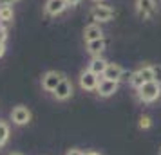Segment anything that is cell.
<instances>
[{
    "mask_svg": "<svg viewBox=\"0 0 161 155\" xmlns=\"http://www.w3.org/2000/svg\"><path fill=\"white\" fill-rule=\"evenodd\" d=\"M161 96V85L158 81H147L138 89V97L143 103H154Z\"/></svg>",
    "mask_w": 161,
    "mask_h": 155,
    "instance_id": "obj_1",
    "label": "cell"
},
{
    "mask_svg": "<svg viewBox=\"0 0 161 155\" xmlns=\"http://www.w3.org/2000/svg\"><path fill=\"white\" fill-rule=\"evenodd\" d=\"M136 15L141 20H150L158 13V4L156 0H136Z\"/></svg>",
    "mask_w": 161,
    "mask_h": 155,
    "instance_id": "obj_2",
    "label": "cell"
},
{
    "mask_svg": "<svg viewBox=\"0 0 161 155\" xmlns=\"http://www.w3.org/2000/svg\"><path fill=\"white\" fill-rule=\"evenodd\" d=\"M147 81H154L152 65H143L141 69H138L136 72H132V76H130V85L136 90H138L139 87H143Z\"/></svg>",
    "mask_w": 161,
    "mask_h": 155,
    "instance_id": "obj_3",
    "label": "cell"
},
{
    "mask_svg": "<svg viewBox=\"0 0 161 155\" xmlns=\"http://www.w3.org/2000/svg\"><path fill=\"white\" fill-rule=\"evenodd\" d=\"M114 15H116V11L110 6H103V4H96L89 11V16L96 22H110L114 18Z\"/></svg>",
    "mask_w": 161,
    "mask_h": 155,
    "instance_id": "obj_4",
    "label": "cell"
},
{
    "mask_svg": "<svg viewBox=\"0 0 161 155\" xmlns=\"http://www.w3.org/2000/svg\"><path fill=\"white\" fill-rule=\"evenodd\" d=\"M100 76L98 74H94L92 70H89V69H85V70H81L80 72V78H78V83H80V87L83 90H87V92H92V90L98 89V83H100Z\"/></svg>",
    "mask_w": 161,
    "mask_h": 155,
    "instance_id": "obj_5",
    "label": "cell"
},
{
    "mask_svg": "<svg viewBox=\"0 0 161 155\" xmlns=\"http://www.w3.org/2000/svg\"><path fill=\"white\" fill-rule=\"evenodd\" d=\"M62 80H64V74L62 72H58V70H47L42 76V89L45 92H54Z\"/></svg>",
    "mask_w": 161,
    "mask_h": 155,
    "instance_id": "obj_6",
    "label": "cell"
},
{
    "mask_svg": "<svg viewBox=\"0 0 161 155\" xmlns=\"http://www.w3.org/2000/svg\"><path fill=\"white\" fill-rule=\"evenodd\" d=\"M31 110L24 105H16L15 108L11 110V121L15 123L16 126H24V125H29L31 123Z\"/></svg>",
    "mask_w": 161,
    "mask_h": 155,
    "instance_id": "obj_7",
    "label": "cell"
},
{
    "mask_svg": "<svg viewBox=\"0 0 161 155\" xmlns=\"http://www.w3.org/2000/svg\"><path fill=\"white\" fill-rule=\"evenodd\" d=\"M73 92H74L73 81H71L69 78H65V76H64V80L60 81V85L56 87V90L53 92V96L56 97L58 101H67L69 97H73Z\"/></svg>",
    "mask_w": 161,
    "mask_h": 155,
    "instance_id": "obj_8",
    "label": "cell"
},
{
    "mask_svg": "<svg viewBox=\"0 0 161 155\" xmlns=\"http://www.w3.org/2000/svg\"><path fill=\"white\" fill-rule=\"evenodd\" d=\"M118 89H119V83L118 81H112V80H105V78H102L100 83H98L96 92H98L102 97H110V96H114V94L118 92Z\"/></svg>",
    "mask_w": 161,
    "mask_h": 155,
    "instance_id": "obj_9",
    "label": "cell"
},
{
    "mask_svg": "<svg viewBox=\"0 0 161 155\" xmlns=\"http://www.w3.org/2000/svg\"><path fill=\"white\" fill-rule=\"evenodd\" d=\"M127 72L123 70V67L119 65V63H109L107 69H105V72H103V78L105 80H112V81H123Z\"/></svg>",
    "mask_w": 161,
    "mask_h": 155,
    "instance_id": "obj_10",
    "label": "cell"
},
{
    "mask_svg": "<svg viewBox=\"0 0 161 155\" xmlns=\"http://www.w3.org/2000/svg\"><path fill=\"white\" fill-rule=\"evenodd\" d=\"M65 8H69L67 0H47L45 2V13L49 16H58L62 15Z\"/></svg>",
    "mask_w": 161,
    "mask_h": 155,
    "instance_id": "obj_11",
    "label": "cell"
},
{
    "mask_svg": "<svg viewBox=\"0 0 161 155\" xmlns=\"http://www.w3.org/2000/svg\"><path fill=\"white\" fill-rule=\"evenodd\" d=\"M103 38V29L100 27V23H89L85 25V29H83V40H85V44L87 42H92V40H100Z\"/></svg>",
    "mask_w": 161,
    "mask_h": 155,
    "instance_id": "obj_12",
    "label": "cell"
},
{
    "mask_svg": "<svg viewBox=\"0 0 161 155\" xmlns=\"http://www.w3.org/2000/svg\"><path fill=\"white\" fill-rule=\"evenodd\" d=\"M107 49V40L100 38V40H92L87 42V52L91 56H102V52Z\"/></svg>",
    "mask_w": 161,
    "mask_h": 155,
    "instance_id": "obj_13",
    "label": "cell"
},
{
    "mask_svg": "<svg viewBox=\"0 0 161 155\" xmlns=\"http://www.w3.org/2000/svg\"><path fill=\"white\" fill-rule=\"evenodd\" d=\"M107 65H109V61L105 58H102V56H92L91 63H89V70H92V72L98 74V76H103Z\"/></svg>",
    "mask_w": 161,
    "mask_h": 155,
    "instance_id": "obj_14",
    "label": "cell"
},
{
    "mask_svg": "<svg viewBox=\"0 0 161 155\" xmlns=\"http://www.w3.org/2000/svg\"><path fill=\"white\" fill-rule=\"evenodd\" d=\"M13 18H15L13 6H11V4H2V6H0V22H2V25L11 23L13 22Z\"/></svg>",
    "mask_w": 161,
    "mask_h": 155,
    "instance_id": "obj_15",
    "label": "cell"
},
{
    "mask_svg": "<svg viewBox=\"0 0 161 155\" xmlns=\"http://www.w3.org/2000/svg\"><path fill=\"white\" fill-rule=\"evenodd\" d=\"M9 141V125L0 119V146H4Z\"/></svg>",
    "mask_w": 161,
    "mask_h": 155,
    "instance_id": "obj_16",
    "label": "cell"
},
{
    "mask_svg": "<svg viewBox=\"0 0 161 155\" xmlns=\"http://www.w3.org/2000/svg\"><path fill=\"white\" fill-rule=\"evenodd\" d=\"M138 126L141 128V130H148V128L152 126V117H150V116H141Z\"/></svg>",
    "mask_w": 161,
    "mask_h": 155,
    "instance_id": "obj_17",
    "label": "cell"
},
{
    "mask_svg": "<svg viewBox=\"0 0 161 155\" xmlns=\"http://www.w3.org/2000/svg\"><path fill=\"white\" fill-rule=\"evenodd\" d=\"M152 74H154V81H158L161 85V65H152Z\"/></svg>",
    "mask_w": 161,
    "mask_h": 155,
    "instance_id": "obj_18",
    "label": "cell"
},
{
    "mask_svg": "<svg viewBox=\"0 0 161 155\" xmlns=\"http://www.w3.org/2000/svg\"><path fill=\"white\" fill-rule=\"evenodd\" d=\"M65 155H83V152H81L80 148H71V150H67Z\"/></svg>",
    "mask_w": 161,
    "mask_h": 155,
    "instance_id": "obj_19",
    "label": "cell"
},
{
    "mask_svg": "<svg viewBox=\"0 0 161 155\" xmlns=\"http://www.w3.org/2000/svg\"><path fill=\"white\" fill-rule=\"evenodd\" d=\"M80 2H81V0H67V4H69L71 8H74V6H78Z\"/></svg>",
    "mask_w": 161,
    "mask_h": 155,
    "instance_id": "obj_20",
    "label": "cell"
},
{
    "mask_svg": "<svg viewBox=\"0 0 161 155\" xmlns=\"http://www.w3.org/2000/svg\"><path fill=\"white\" fill-rule=\"evenodd\" d=\"M4 52H6V44H2V42H0V58L4 56Z\"/></svg>",
    "mask_w": 161,
    "mask_h": 155,
    "instance_id": "obj_21",
    "label": "cell"
},
{
    "mask_svg": "<svg viewBox=\"0 0 161 155\" xmlns=\"http://www.w3.org/2000/svg\"><path fill=\"white\" fill-rule=\"evenodd\" d=\"M83 155H102V153H98V152H94V150H89V152H85Z\"/></svg>",
    "mask_w": 161,
    "mask_h": 155,
    "instance_id": "obj_22",
    "label": "cell"
},
{
    "mask_svg": "<svg viewBox=\"0 0 161 155\" xmlns=\"http://www.w3.org/2000/svg\"><path fill=\"white\" fill-rule=\"evenodd\" d=\"M0 2H2V4H11V6H13V4L18 2V0H0Z\"/></svg>",
    "mask_w": 161,
    "mask_h": 155,
    "instance_id": "obj_23",
    "label": "cell"
},
{
    "mask_svg": "<svg viewBox=\"0 0 161 155\" xmlns=\"http://www.w3.org/2000/svg\"><path fill=\"white\" fill-rule=\"evenodd\" d=\"M9 155H22V153H20V152H11Z\"/></svg>",
    "mask_w": 161,
    "mask_h": 155,
    "instance_id": "obj_24",
    "label": "cell"
},
{
    "mask_svg": "<svg viewBox=\"0 0 161 155\" xmlns=\"http://www.w3.org/2000/svg\"><path fill=\"white\" fill-rule=\"evenodd\" d=\"M94 2H96V4H102L103 0H94Z\"/></svg>",
    "mask_w": 161,
    "mask_h": 155,
    "instance_id": "obj_25",
    "label": "cell"
},
{
    "mask_svg": "<svg viewBox=\"0 0 161 155\" xmlns=\"http://www.w3.org/2000/svg\"><path fill=\"white\" fill-rule=\"evenodd\" d=\"M159 155H161V148H159Z\"/></svg>",
    "mask_w": 161,
    "mask_h": 155,
    "instance_id": "obj_26",
    "label": "cell"
}]
</instances>
